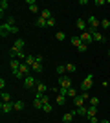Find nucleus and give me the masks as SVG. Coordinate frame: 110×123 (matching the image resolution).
<instances>
[{
    "instance_id": "31",
    "label": "nucleus",
    "mask_w": 110,
    "mask_h": 123,
    "mask_svg": "<svg viewBox=\"0 0 110 123\" xmlns=\"http://www.w3.org/2000/svg\"><path fill=\"white\" fill-rule=\"evenodd\" d=\"M24 62H26V64H29V66H33V64H35V55H28L26 57V61H24Z\"/></svg>"
},
{
    "instance_id": "33",
    "label": "nucleus",
    "mask_w": 110,
    "mask_h": 123,
    "mask_svg": "<svg viewBox=\"0 0 110 123\" xmlns=\"http://www.w3.org/2000/svg\"><path fill=\"white\" fill-rule=\"evenodd\" d=\"M64 103H66V96L59 94V96H57V105H64Z\"/></svg>"
},
{
    "instance_id": "17",
    "label": "nucleus",
    "mask_w": 110,
    "mask_h": 123,
    "mask_svg": "<svg viewBox=\"0 0 110 123\" xmlns=\"http://www.w3.org/2000/svg\"><path fill=\"white\" fill-rule=\"evenodd\" d=\"M42 107H44V101H42L41 98H35V101H33V108H35V110H42Z\"/></svg>"
},
{
    "instance_id": "19",
    "label": "nucleus",
    "mask_w": 110,
    "mask_h": 123,
    "mask_svg": "<svg viewBox=\"0 0 110 123\" xmlns=\"http://www.w3.org/2000/svg\"><path fill=\"white\" fill-rule=\"evenodd\" d=\"M70 42H72V44H73L75 48H79L81 44H83V41H81V37H79V35H73L72 39H70Z\"/></svg>"
},
{
    "instance_id": "18",
    "label": "nucleus",
    "mask_w": 110,
    "mask_h": 123,
    "mask_svg": "<svg viewBox=\"0 0 110 123\" xmlns=\"http://www.w3.org/2000/svg\"><path fill=\"white\" fill-rule=\"evenodd\" d=\"M73 118H75L73 110H72V112H66V114L63 116V123H72V119H73Z\"/></svg>"
},
{
    "instance_id": "41",
    "label": "nucleus",
    "mask_w": 110,
    "mask_h": 123,
    "mask_svg": "<svg viewBox=\"0 0 110 123\" xmlns=\"http://www.w3.org/2000/svg\"><path fill=\"white\" fill-rule=\"evenodd\" d=\"M90 123H99V119H97V116H94V118H90Z\"/></svg>"
},
{
    "instance_id": "35",
    "label": "nucleus",
    "mask_w": 110,
    "mask_h": 123,
    "mask_svg": "<svg viewBox=\"0 0 110 123\" xmlns=\"http://www.w3.org/2000/svg\"><path fill=\"white\" fill-rule=\"evenodd\" d=\"M97 105H99V98H90V107H97Z\"/></svg>"
},
{
    "instance_id": "44",
    "label": "nucleus",
    "mask_w": 110,
    "mask_h": 123,
    "mask_svg": "<svg viewBox=\"0 0 110 123\" xmlns=\"http://www.w3.org/2000/svg\"><path fill=\"white\" fill-rule=\"evenodd\" d=\"M99 123H110V121H108V119H101Z\"/></svg>"
},
{
    "instance_id": "5",
    "label": "nucleus",
    "mask_w": 110,
    "mask_h": 123,
    "mask_svg": "<svg viewBox=\"0 0 110 123\" xmlns=\"http://www.w3.org/2000/svg\"><path fill=\"white\" fill-rule=\"evenodd\" d=\"M37 94H35V96H37V98H44V96H46V92H48V86H46V85H44V83H42V81H39V83H37Z\"/></svg>"
},
{
    "instance_id": "22",
    "label": "nucleus",
    "mask_w": 110,
    "mask_h": 123,
    "mask_svg": "<svg viewBox=\"0 0 110 123\" xmlns=\"http://www.w3.org/2000/svg\"><path fill=\"white\" fill-rule=\"evenodd\" d=\"M94 116H97V107H88V114H86V118H94Z\"/></svg>"
},
{
    "instance_id": "25",
    "label": "nucleus",
    "mask_w": 110,
    "mask_h": 123,
    "mask_svg": "<svg viewBox=\"0 0 110 123\" xmlns=\"http://www.w3.org/2000/svg\"><path fill=\"white\" fill-rule=\"evenodd\" d=\"M13 107H15V110H18V112H20V110H24V107H26V105H24V101H15V103H13Z\"/></svg>"
},
{
    "instance_id": "20",
    "label": "nucleus",
    "mask_w": 110,
    "mask_h": 123,
    "mask_svg": "<svg viewBox=\"0 0 110 123\" xmlns=\"http://www.w3.org/2000/svg\"><path fill=\"white\" fill-rule=\"evenodd\" d=\"M35 26L37 28H48V20H44L42 17H39V18L35 20Z\"/></svg>"
},
{
    "instance_id": "39",
    "label": "nucleus",
    "mask_w": 110,
    "mask_h": 123,
    "mask_svg": "<svg viewBox=\"0 0 110 123\" xmlns=\"http://www.w3.org/2000/svg\"><path fill=\"white\" fill-rule=\"evenodd\" d=\"M35 61H37V62H41V64H42V61H44V57H42V55H35Z\"/></svg>"
},
{
    "instance_id": "34",
    "label": "nucleus",
    "mask_w": 110,
    "mask_h": 123,
    "mask_svg": "<svg viewBox=\"0 0 110 123\" xmlns=\"http://www.w3.org/2000/svg\"><path fill=\"white\" fill-rule=\"evenodd\" d=\"M101 28H103V30H108L110 28V20L108 18H103V20H101Z\"/></svg>"
},
{
    "instance_id": "9",
    "label": "nucleus",
    "mask_w": 110,
    "mask_h": 123,
    "mask_svg": "<svg viewBox=\"0 0 110 123\" xmlns=\"http://www.w3.org/2000/svg\"><path fill=\"white\" fill-rule=\"evenodd\" d=\"M33 86H37V81L33 79V75H28L26 79H24V88H28V90H31Z\"/></svg>"
},
{
    "instance_id": "30",
    "label": "nucleus",
    "mask_w": 110,
    "mask_h": 123,
    "mask_svg": "<svg viewBox=\"0 0 110 123\" xmlns=\"http://www.w3.org/2000/svg\"><path fill=\"white\" fill-rule=\"evenodd\" d=\"M9 57H11V59H18V50L11 46V50H9Z\"/></svg>"
},
{
    "instance_id": "45",
    "label": "nucleus",
    "mask_w": 110,
    "mask_h": 123,
    "mask_svg": "<svg viewBox=\"0 0 110 123\" xmlns=\"http://www.w3.org/2000/svg\"><path fill=\"white\" fill-rule=\"evenodd\" d=\"M106 53H108V57H110V48H108V51H106Z\"/></svg>"
},
{
    "instance_id": "16",
    "label": "nucleus",
    "mask_w": 110,
    "mask_h": 123,
    "mask_svg": "<svg viewBox=\"0 0 110 123\" xmlns=\"http://www.w3.org/2000/svg\"><path fill=\"white\" fill-rule=\"evenodd\" d=\"M77 30H81V31H86V26H88V22L86 20H83V18H77Z\"/></svg>"
},
{
    "instance_id": "1",
    "label": "nucleus",
    "mask_w": 110,
    "mask_h": 123,
    "mask_svg": "<svg viewBox=\"0 0 110 123\" xmlns=\"http://www.w3.org/2000/svg\"><path fill=\"white\" fill-rule=\"evenodd\" d=\"M17 33H18V28L15 26V18H13V17H9L4 24L0 26V35L4 37V39L9 37V35H17Z\"/></svg>"
},
{
    "instance_id": "15",
    "label": "nucleus",
    "mask_w": 110,
    "mask_h": 123,
    "mask_svg": "<svg viewBox=\"0 0 110 123\" xmlns=\"http://www.w3.org/2000/svg\"><path fill=\"white\" fill-rule=\"evenodd\" d=\"M26 4H28V9L31 11V13H37V11H39V6H37L35 0H28Z\"/></svg>"
},
{
    "instance_id": "8",
    "label": "nucleus",
    "mask_w": 110,
    "mask_h": 123,
    "mask_svg": "<svg viewBox=\"0 0 110 123\" xmlns=\"http://www.w3.org/2000/svg\"><path fill=\"white\" fill-rule=\"evenodd\" d=\"M20 64H22V62L18 61V59H11V61H9L11 74H17V72H18V70H20Z\"/></svg>"
},
{
    "instance_id": "28",
    "label": "nucleus",
    "mask_w": 110,
    "mask_h": 123,
    "mask_svg": "<svg viewBox=\"0 0 110 123\" xmlns=\"http://www.w3.org/2000/svg\"><path fill=\"white\" fill-rule=\"evenodd\" d=\"M2 103H13L11 101V94H6L4 90H2Z\"/></svg>"
},
{
    "instance_id": "32",
    "label": "nucleus",
    "mask_w": 110,
    "mask_h": 123,
    "mask_svg": "<svg viewBox=\"0 0 110 123\" xmlns=\"http://www.w3.org/2000/svg\"><path fill=\"white\" fill-rule=\"evenodd\" d=\"M55 39H57L59 42H63L64 39H66V33H63V31H57V33H55Z\"/></svg>"
},
{
    "instance_id": "6",
    "label": "nucleus",
    "mask_w": 110,
    "mask_h": 123,
    "mask_svg": "<svg viewBox=\"0 0 110 123\" xmlns=\"http://www.w3.org/2000/svg\"><path fill=\"white\" fill-rule=\"evenodd\" d=\"M79 37H81V41H83L86 46H88V44H92V41H94V35H92V31H90V30L83 31V33H81Z\"/></svg>"
},
{
    "instance_id": "27",
    "label": "nucleus",
    "mask_w": 110,
    "mask_h": 123,
    "mask_svg": "<svg viewBox=\"0 0 110 123\" xmlns=\"http://www.w3.org/2000/svg\"><path fill=\"white\" fill-rule=\"evenodd\" d=\"M31 70L35 74H42V64H41V62H35V64L31 66Z\"/></svg>"
},
{
    "instance_id": "7",
    "label": "nucleus",
    "mask_w": 110,
    "mask_h": 123,
    "mask_svg": "<svg viewBox=\"0 0 110 123\" xmlns=\"http://www.w3.org/2000/svg\"><path fill=\"white\" fill-rule=\"evenodd\" d=\"M59 88H72V79L68 75H61L59 77Z\"/></svg>"
},
{
    "instance_id": "26",
    "label": "nucleus",
    "mask_w": 110,
    "mask_h": 123,
    "mask_svg": "<svg viewBox=\"0 0 110 123\" xmlns=\"http://www.w3.org/2000/svg\"><path fill=\"white\" fill-rule=\"evenodd\" d=\"M66 72H68V74H73V72H77V66H75L73 62H68V64H66Z\"/></svg>"
},
{
    "instance_id": "4",
    "label": "nucleus",
    "mask_w": 110,
    "mask_h": 123,
    "mask_svg": "<svg viewBox=\"0 0 110 123\" xmlns=\"http://www.w3.org/2000/svg\"><path fill=\"white\" fill-rule=\"evenodd\" d=\"M86 22H88V26H90V31H97V28L101 26V20L97 17H94V15H90Z\"/></svg>"
},
{
    "instance_id": "3",
    "label": "nucleus",
    "mask_w": 110,
    "mask_h": 123,
    "mask_svg": "<svg viewBox=\"0 0 110 123\" xmlns=\"http://www.w3.org/2000/svg\"><path fill=\"white\" fill-rule=\"evenodd\" d=\"M92 85H94V75L88 74V75L83 79V83H81V92H88L90 88H92Z\"/></svg>"
},
{
    "instance_id": "11",
    "label": "nucleus",
    "mask_w": 110,
    "mask_h": 123,
    "mask_svg": "<svg viewBox=\"0 0 110 123\" xmlns=\"http://www.w3.org/2000/svg\"><path fill=\"white\" fill-rule=\"evenodd\" d=\"M0 108H2V114H9L11 110H15L13 103H2V105H0Z\"/></svg>"
},
{
    "instance_id": "24",
    "label": "nucleus",
    "mask_w": 110,
    "mask_h": 123,
    "mask_svg": "<svg viewBox=\"0 0 110 123\" xmlns=\"http://www.w3.org/2000/svg\"><path fill=\"white\" fill-rule=\"evenodd\" d=\"M7 7H9V2H7V0H2V2H0V15H4V11L7 9Z\"/></svg>"
},
{
    "instance_id": "37",
    "label": "nucleus",
    "mask_w": 110,
    "mask_h": 123,
    "mask_svg": "<svg viewBox=\"0 0 110 123\" xmlns=\"http://www.w3.org/2000/svg\"><path fill=\"white\" fill-rule=\"evenodd\" d=\"M86 50H88V46H86L84 42H83V44H81V46L77 48V51H81V53H84V51H86Z\"/></svg>"
},
{
    "instance_id": "42",
    "label": "nucleus",
    "mask_w": 110,
    "mask_h": 123,
    "mask_svg": "<svg viewBox=\"0 0 110 123\" xmlns=\"http://www.w3.org/2000/svg\"><path fill=\"white\" fill-rule=\"evenodd\" d=\"M4 86H6V79H0V88L4 90Z\"/></svg>"
},
{
    "instance_id": "36",
    "label": "nucleus",
    "mask_w": 110,
    "mask_h": 123,
    "mask_svg": "<svg viewBox=\"0 0 110 123\" xmlns=\"http://www.w3.org/2000/svg\"><path fill=\"white\" fill-rule=\"evenodd\" d=\"M42 110H44V112H48V114H50V112H52V110H53V108H52V105H50V103H46V105L42 107Z\"/></svg>"
},
{
    "instance_id": "2",
    "label": "nucleus",
    "mask_w": 110,
    "mask_h": 123,
    "mask_svg": "<svg viewBox=\"0 0 110 123\" xmlns=\"http://www.w3.org/2000/svg\"><path fill=\"white\" fill-rule=\"evenodd\" d=\"M29 72H31V66L26 64V62H22V64H20V70H18L17 74H13V75L18 77V79H26V77L29 75Z\"/></svg>"
},
{
    "instance_id": "23",
    "label": "nucleus",
    "mask_w": 110,
    "mask_h": 123,
    "mask_svg": "<svg viewBox=\"0 0 110 123\" xmlns=\"http://www.w3.org/2000/svg\"><path fill=\"white\" fill-rule=\"evenodd\" d=\"M55 72L59 74V77H61V75H64V74H66V64H59V66L55 68Z\"/></svg>"
},
{
    "instance_id": "21",
    "label": "nucleus",
    "mask_w": 110,
    "mask_h": 123,
    "mask_svg": "<svg viewBox=\"0 0 110 123\" xmlns=\"http://www.w3.org/2000/svg\"><path fill=\"white\" fill-rule=\"evenodd\" d=\"M41 17L44 18V20H50V18H53V17H52V11H50V9H42V11H41Z\"/></svg>"
},
{
    "instance_id": "38",
    "label": "nucleus",
    "mask_w": 110,
    "mask_h": 123,
    "mask_svg": "<svg viewBox=\"0 0 110 123\" xmlns=\"http://www.w3.org/2000/svg\"><path fill=\"white\" fill-rule=\"evenodd\" d=\"M55 22H57L55 18H50V20H48V28H53V26H55Z\"/></svg>"
},
{
    "instance_id": "14",
    "label": "nucleus",
    "mask_w": 110,
    "mask_h": 123,
    "mask_svg": "<svg viewBox=\"0 0 110 123\" xmlns=\"http://www.w3.org/2000/svg\"><path fill=\"white\" fill-rule=\"evenodd\" d=\"M92 35H94V41L95 42H105V35H103L99 30H97V31H92Z\"/></svg>"
},
{
    "instance_id": "40",
    "label": "nucleus",
    "mask_w": 110,
    "mask_h": 123,
    "mask_svg": "<svg viewBox=\"0 0 110 123\" xmlns=\"http://www.w3.org/2000/svg\"><path fill=\"white\" fill-rule=\"evenodd\" d=\"M94 4H95V6H105V0H95Z\"/></svg>"
},
{
    "instance_id": "13",
    "label": "nucleus",
    "mask_w": 110,
    "mask_h": 123,
    "mask_svg": "<svg viewBox=\"0 0 110 123\" xmlns=\"http://www.w3.org/2000/svg\"><path fill=\"white\" fill-rule=\"evenodd\" d=\"M84 101H86V99L83 98V96H81V94H79V96H75V98H73V105H75V107H84Z\"/></svg>"
},
{
    "instance_id": "10",
    "label": "nucleus",
    "mask_w": 110,
    "mask_h": 123,
    "mask_svg": "<svg viewBox=\"0 0 110 123\" xmlns=\"http://www.w3.org/2000/svg\"><path fill=\"white\" fill-rule=\"evenodd\" d=\"M73 114L75 116H83V118H86V114H88V107H75L73 108Z\"/></svg>"
},
{
    "instance_id": "29",
    "label": "nucleus",
    "mask_w": 110,
    "mask_h": 123,
    "mask_svg": "<svg viewBox=\"0 0 110 123\" xmlns=\"http://www.w3.org/2000/svg\"><path fill=\"white\" fill-rule=\"evenodd\" d=\"M75 96H79V94H77V90H75L73 86H72V88H68V94H66V98H72V99H73Z\"/></svg>"
},
{
    "instance_id": "43",
    "label": "nucleus",
    "mask_w": 110,
    "mask_h": 123,
    "mask_svg": "<svg viewBox=\"0 0 110 123\" xmlns=\"http://www.w3.org/2000/svg\"><path fill=\"white\" fill-rule=\"evenodd\" d=\"M81 96H83L84 99H88V98H90V94H88V92H81Z\"/></svg>"
},
{
    "instance_id": "12",
    "label": "nucleus",
    "mask_w": 110,
    "mask_h": 123,
    "mask_svg": "<svg viewBox=\"0 0 110 123\" xmlns=\"http://www.w3.org/2000/svg\"><path fill=\"white\" fill-rule=\"evenodd\" d=\"M24 46H26V41H24V39H20V37L13 42V48H17L18 51H22V48H24Z\"/></svg>"
}]
</instances>
